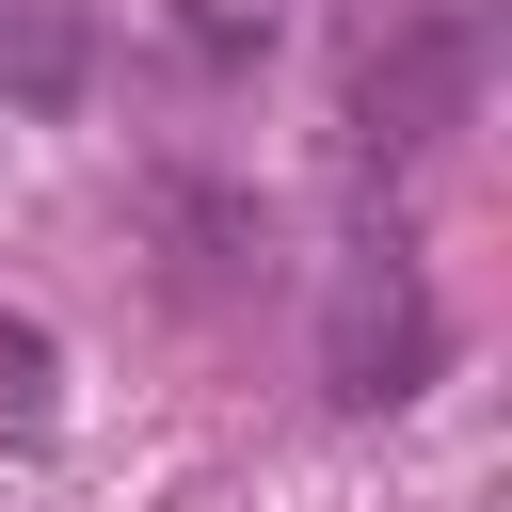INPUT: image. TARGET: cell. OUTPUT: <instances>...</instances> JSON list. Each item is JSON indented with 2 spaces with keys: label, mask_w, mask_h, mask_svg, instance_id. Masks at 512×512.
<instances>
[{
  "label": "cell",
  "mask_w": 512,
  "mask_h": 512,
  "mask_svg": "<svg viewBox=\"0 0 512 512\" xmlns=\"http://www.w3.org/2000/svg\"><path fill=\"white\" fill-rule=\"evenodd\" d=\"M432 352H448L432 272H416V240H400V224H368V240L336 256V288H320V384H336L352 416H384V400H416V384H432Z\"/></svg>",
  "instance_id": "6da1fadb"
},
{
  "label": "cell",
  "mask_w": 512,
  "mask_h": 512,
  "mask_svg": "<svg viewBox=\"0 0 512 512\" xmlns=\"http://www.w3.org/2000/svg\"><path fill=\"white\" fill-rule=\"evenodd\" d=\"M480 64H496V48H480V0L400 16V32L352 64V160H368V176H416V160L480 112Z\"/></svg>",
  "instance_id": "7a4b0ae2"
},
{
  "label": "cell",
  "mask_w": 512,
  "mask_h": 512,
  "mask_svg": "<svg viewBox=\"0 0 512 512\" xmlns=\"http://www.w3.org/2000/svg\"><path fill=\"white\" fill-rule=\"evenodd\" d=\"M80 80H96L80 0H0V112H64Z\"/></svg>",
  "instance_id": "3957f363"
},
{
  "label": "cell",
  "mask_w": 512,
  "mask_h": 512,
  "mask_svg": "<svg viewBox=\"0 0 512 512\" xmlns=\"http://www.w3.org/2000/svg\"><path fill=\"white\" fill-rule=\"evenodd\" d=\"M48 432H64V352H48V320L0 304V448H48Z\"/></svg>",
  "instance_id": "277c9868"
},
{
  "label": "cell",
  "mask_w": 512,
  "mask_h": 512,
  "mask_svg": "<svg viewBox=\"0 0 512 512\" xmlns=\"http://www.w3.org/2000/svg\"><path fill=\"white\" fill-rule=\"evenodd\" d=\"M176 48L192 64H256L272 48V0H176Z\"/></svg>",
  "instance_id": "5b68a950"
}]
</instances>
